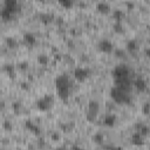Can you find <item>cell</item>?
<instances>
[{
    "label": "cell",
    "mask_w": 150,
    "mask_h": 150,
    "mask_svg": "<svg viewBox=\"0 0 150 150\" xmlns=\"http://www.w3.org/2000/svg\"><path fill=\"white\" fill-rule=\"evenodd\" d=\"M60 127L63 129V131H64V132H69V131L73 129L74 124H73V123H66V124H63V123H60Z\"/></svg>",
    "instance_id": "29"
},
{
    "label": "cell",
    "mask_w": 150,
    "mask_h": 150,
    "mask_svg": "<svg viewBox=\"0 0 150 150\" xmlns=\"http://www.w3.org/2000/svg\"><path fill=\"white\" fill-rule=\"evenodd\" d=\"M112 52H114L115 56H116V57H118V59H121V57H124V56H125V52H124V50H122V49H114Z\"/></svg>",
    "instance_id": "31"
},
{
    "label": "cell",
    "mask_w": 150,
    "mask_h": 150,
    "mask_svg": "<svg viewBox=\"0 0 150 150\" xmlns=\"http://www.w3.org/2000/svg\"><path fill=\"white\" fill-rule=\"evenodd\" d=\"M54 59L59 61V60H61V59H62V56H61L60 54H55V55H54Z\"/></svg>",
    "instance_id": "35"
},
{
    "label": "cell",
    "mask_w": 150,
    "mask_h": 150,
    "mask_svg": "<svg viewBox=\"0 0 150 150\" xmlns=\"http://www.w3.org/2000/svg\"><path fill=\"white\" fill-rule=\"evenodd\" d=\"M91 139H93V142L95 143V144H102L103 142H104V135L102 134V132H96V134H94V136L91 137Z\"/></svg>",
    "instance_id": "22"
},
{
    "label": "cell",
    "mask_w": 150,
    "mask_h": 150,
    "mask_svg": "<svg viewBox=\"0 0 150 150\" xmlns=\"http://www.w3.org/2000/svg\"><path fill=\"white\" fill-rule=\"evenodd\" d=\"M145 55H146V56H149V55H150V53H149V48H146V49H145Z\"/></svg>",
    "instance_id": "37"
},
{
    "label": "cell",
    "mask_w": 150,
    "mask_h": 150,
    "mask_svg": "<svg viewBox=\"0 0 150 150\" xmlns=\"http://www.w3.org/2000/svg\"><path fill=\"white\" fill-rule=\"evenodd\" d=\"M112 18H114L115 21L122 22V20L125 18V13L122 9H114L112 11Z\"/></svg>",
    "instance_id": "19"
},
{
    "label": "cell",
    "mask_w": 150,
    "mask_h": 150,
    "mask_svg": "<svg viewBox=\"0 0 150 150\" xmlns=\"http://www.w3.org/2000/svg\"><path fill=\"white\" fill-rule=\"evenodd\" d=\"M112 79L114 81H117V80H132V70L124 63H121V64H117L112 71Z\"/></svg>",
    "instance_id": "3"
},
{
    "label": "cell",
    "mask_w": 150,
    "mask_h": 150,
    "mask_svg": "<svg viewBox=\"0 0 150 150\" xmlns=\"http://www.w3.org/2000/svg\"><path fill=\"white\" fill-rule=\"evenodd\" d=\"M97 47H98V50L102 52V53H104V54H110V53H112V50L115 49L112 42H111L110 40H108V39H102V40H100Z\"/></svg>",
    "instance_id": "7"
},
{
    "label": "cell",
    "mask_w": 150,
    "mask_h": 150,
    "mask_svg": "<svg viewBox=\"0 0 150 150\" xmlns=\"http://www.w3.org/2000/svg\"><path fill=\"white\" fill-rule=\"evenodd\" d=\"M100 112V103L96 100H90L88 102V110L86 114V120L90 123L95 122Z\"/></svg>",
    "instance_id": "5"
},
{
    "label": "cell",
    "mask_w": 150,
    "mask_h": 150,
    "mask_svg": "<svg viewBox=\"0 0 150 150\" xmlns=\"http://www.w3.org/2000/svg\"><path fill=\"white\" fill-rule=\"evenodd\" d=\"M50 139H52L53 142H59V141L61 139V135H60L57 131H53V132L50 134Z\"/></svg>",
    "instance_id": "30"
},
{
    "label": "cell",
    "mask_w": 150,
    "mask_h": 150,
    "mask_svg": "<svg viewBox=\"0 0 150 150\" xmlns=\"http://www.w3.org/2000/svg\"><path fill=\"white\" fill-rule=\"evenodd\" d=\"M20 87H21V89H23V90H26V91L30 90V86H29V83H27V82H22V83L20 84Z\"/></svg>",
    "instance_id": "33"
},
{
    "label": "cell",
    "mask_w": 150,
    "mask_h": 150,
    "mask_svg": "<svg viewBox=\"0 0 150 150\" xmlns=\"http://www.w3.org/2000/svg\"><path fill=\"white\" fill-rule=\"evenodd\" d=\"M5 108H6V103H5V101L0 100V111H2Z\"/></svg>",
    "instance_id": "34"
},
{
    "label": "cell",
    "mask_w": 150,
    "mask_h": 150,
    "mask_svg": "<svg viewBox=\"0 0 150 150\" xmlns=\"http://www.w3.org/2000/svg\"><path fill=\"white\" fill-rule=\"evenodd\" d=\"M2 129H4L5 131L11 132V131L13 130V124H12V122H11L9 120H5V121L2 122Z\"/></svg>",
    "instance_id": "28"
},
{
    "label": "cell",
    "mask_w": 150,
    "mask_h": 150,
    "mask_svg": "<svg viewBox=\"0 0 150 150\" xmlns=\"http://www.w3.org/2000/svg\"><path fill=\"white\" fill-rule=\"evenodd\" d=\"M54 102H55L54 96L50 94H46L35 101V107L40 111H49L53 108Z\"/></svg>",
    "instance_id": "4"
},
{
    "label": "cell",
    "mask_w": 150,
    "mask_h": 150,
    "mask_svg": "<svg viewBox=\"0 0 150 150\" xmlns=\"http://www.w3.org/2000/svg\"><path fill=\"white\" fill-rule=\"evenodd\" d=\"M135 129H136V131H138V132H139L141 135H143L144 137H148L149 134H150L149 127H148L146 124H144V123H141V122H138V123L135 124Z\"/></svg>",
    "instance_id": "15"
},
{
    "label": "cell",
    "mask_w": 150,
    "mask_h": 150,
    "mask_svg": "<svg viewBox=\"0 0 150 150\" xmlns=\"http://www.w3.org/2000/svg\"><path fill=\"white\" fill-rule=\"evenodd\" d=\"M25 127H26V129H27L28 131H30L33 135H35V136H40V135H41V128H40L38 124H35L33 121H26Z\"/></svg>",
    "instance_id": "12"
},
{
    "label": "cell",
    "mask_w": 150,
    "mask_h": 150,
    "mask_svg": "<svg viewBox=\"0 0 150 150\" xmlns=\"http://www.w3.org/2000/svg\"><path fill=\"white\" fill-rule=\"evenodd\" d=\"M14 15H15V14H14L13 12L8 11V9H7V8H5V7H2V8H1V11H0V18H1V19H2V21H5V22L13 20Z\"/></svg>",
    "instance_id": "16"
},
{
    "label": "cell",
    "mask_w": 150,
    "mask_h": 150,
    "mask_svg": "<svg viewBox=\"0 0 150 150\" xmlns=\"http://www.w3.org/2000/svg\"><path fill=\"white\" fill-rule=\"evenodd\" d=\"M49 62H50V59H49V56L47 54H40V55H38V63L39 64L47 66V64H49Z\"/></svg>",
    "instance_id": "21"
},
{
    "label": "cell",
    "mask_w": 150,
    "mask_h": 150,
    "mask_svg": "<svg viewBox=\"0 0 150 150\" xmlns=\"http://www.w3.org/2000/svg\"><path fill=\"white\" fill-rule=\"evenodd\" d=\"M38 1H41L42 2V1H46V0H38Z\"/></svg>",
    "instance_id": "38"
},
{
    "label": "cell",
    "mask_w": 150,
    "mask_h": 150,
    "mask_svg": "<svg viewBox=\"0 0 150 150\" xmlns=\"http://www.w3.org/2000/svg\"><path fill=\"white\" fill-rule=\"evenodd\" d=\"M90 69L87 67H76L73 70V77L77 81V82H84L90 77Z\"/></svg>",
    "instance_id": "6"
},
{
    "label": "cell",
    "mask_w": 150,
    "mask_h": 150,
    "mask_svg": "<svg viewBox=\"0 0 150 150\" xmlns=\"http://www.w3.org/2000/svg\"><path fill=\"white\" fill-rule=\"evenodd\" d=\"M127 6H128V8H129V9L134 8V4H130V2H128V4H127Z\"/></svg>",
    "instance_id": "36"
},
{
    "label": "cell",
    "mask_w": 150,
    "mask_h": 150,
    "mask_svg": "<svg viewBox=\"0 0 150 150\" xmlns=\"http://www.w3.org/2000/svg\"><path fill=\"white\" fill-rule=\"evenodd\" d=\"M6 46L8 48H11V49H14L18 46V41L14 38H12V36H7L6 38Z\"/></svg>",
    "instance_id": "25"
},
{
    "label": "cell",
    "mask_w": 150,
    "mask_h": 150,
    "mask_svg": "<svg viewBox=\"0 0 150 150\" xmlns=\"http://www.w3.org/2000/svg\"><path fill=\"white\" fill-rule=\"evenodd\" d=\"M15 67H16V69H19V70H21V71H26V70L28 69L29 64H28L27 61H20V62H18V64H16Z\"/></svg>",
    "instance_id": "27"
},
{
    "label": "cell",
    "mask_w": 150,
    "mask_h": 150,
    "mask_svg": "<svg viewBox=\"0 0 150 150\" xmlns=\"http://www.w3.org/2000/svg\"><path fill=\"white\" fill-rule=\"evenodd\" d=\"M96 11H97L100 14L107 15V14H109V13L111 12V7H110V5H109L108 2H105V1H100V2H97V5H96Z\"/></svg>",
    "instance_id": "13"
},
{
    "label": "cell",
    "mask_w": 150,
    "mask_h": 150,
    "mask_svg": "<svg viewBox=\"0 0 150 150\" xmlns=\"http://www.w3.org/2000/svg\"><path fill=\"white\" fill-rule=\"evenodd\" d=\"M131 143L135 145V146H142L144 144V139L145 137L143 135H141L138 131H135L132 135H131Z\"/></svg>",
    "instance_id": "14"
},
{
    "label": "cell",
    "mask_w": 150,
    "mask_h": 150,
    "mask_svg": "<svg viewBox=\"0 0 150 150\" xmlns=\"http://www.w3.org/2000/svg\"><path fill=\"white\" fill-rule=\"evenodd\" d=\"M12 109H13V111H14L15 115H21V114H22V110H23V105H22L21 102L15 101V102H13V104H12Z\"/></svg>",
    "instance_id": "20"
},
{
    "label": "cell",
    "mask_w": 150,
    "mask_h": 150,
    "mask_svg": "<svg viewBox=\"0 0 150 150\" xmlns=\"http://www.w3.org/2000/svg\"><path fill=\"white\" fill-rule=\"evenodd\" d=\"M112 30H114L115 33H117V34H122V33H124V27H123L122 22L115 21V22L112 23Z\"/></svg>",
    "instance_id": "24"
},
{
    "label": "cell",
    "mask_w": 150,
    "mask_h": 150,
    "mask_svg": "<svg viewBox=\"0 0 150 150\" xmlns=\"http://www.w3.org/2000/svg\"><path fill=\"white\" fill-rule=\"evenodd\" d=\"M125 48L129 53H136L138 49H139V45L136 40H129L125 45Z\"/></svg>",
    "instance_id": "18"
},
{
    "label": "cell",
    "mask_w": 150,
    "mask_h": 150,
    "mask_svg": "<svg viewBox=\"0 0 150 150\" xmlns=\"http://www.w3.org/2000/svg\"><path fill=\"white\" fill-rule=\"evenodd\" d=\"M142 112H143V115H144V116H148V115H149V112H150L149 102H145V103L143 104V107H142Z\"/></svg>",
    "instance_id": "32"
},
{
    "label": "cell",
    "mask_w": 150,
    "mask_h": 150,
    "mask_svg": "<svg viewBox=\"0 0 150 150\" xmlns=\"http://www.w3.org/2000/svg\"><path fill=\"white\" fill-rule=\"evenodd\" d=\"M116 122H117V116H116L115 114H112V112H108V114H105L104 117H103V124H104L105 127H108V128L115 127Z\"/></svg>",
    "instance_id": "10"
},
{
    "label": "cell",
    "mask_w": 150,
    "mask_h": 150,
    "mask_svg": "<svg viewBox=\"0 0 150 150\" xmlns=\"http://www.w3.org/2000/svg\"><path fill=\"white\" fill-rule=\"evenodd\" d=\"M23 42L27 45V46H34L36 43V36L30 33V32H27L23 34Z\"/></svg>",
    "instance_id": "17"
},
{
    "label": "cell",
    "mask_w": 150,
    "mask_h": 150,
    "mask_svg": "<svg viewBox=\"0 0 150 150\" xmlns=\"http://www.w3.org/2000/svg\"><path fill=\"white\" fill-rule=\"evenodd\" d=\"M54 84H55V89H56L59 98L62 100L63 102L68 101V98L71 94V88H73V83H71L69 76L66 74H61V75L56 76L54 80Z\"/></svg>",
    "instance_id": "1"
},
{
    "label": "cell",
    "mask_w": 150,
    "mask_h": 150,
    "mask_svg": "<svg viewBox=\"0 0 150 150\" xmlns=\"http://www.w3.org/2000/svg\"><path fill=\"white\" fill-rule=\"evenodd\" d=\"M57 1H59L60 6H62V7L66 8V9L71 8L73 5H74V1H73V0H57Z\"/></svg>",
    "instance_id": "26"
},
{
    "label": "cell",
    "mask_w": 150,
    "mask_h": 150,
    "mask_svg": "<svg viewBox=\"0 0 150 150\" xmlns=\"http://www.w3.org/2000/svg\"><path fill=\"white\" fill-rule=\"evenodd\" d=\"M4 7L7 8L8 11L13 12L14 14H16L20 9L19 0H4Z\"/></svg>",
    "instance_id": "9"
},
{
    "label": "cell",
    "mask_w": 150,
    "mask_h": 150,
    "mask_svg": "<svg viewBox=\"0 0 150 150\" xmlns=\"http://www.w3.org/2000/svg\"><path fill=\"white\" fill-rule=\"evenodd\" d=\"M132 86L135 87V89L138 93H144V91L148 90V82L143 77H141V76L132 81Z\"/></svg>",
    "instance_id": "8"
},
{
    "label": "cell",
    "mask_w": 150,
    "mask_h": 150,
    "mask_svg": "<svg viewBox=\"0 0 150 150\" xmlns=\"http://www.w3.org/2000/svg\"><path fill=\"white\" fill-rule=\"evenodd\" d=\"M110 97L117 104H130L132 102V97L129 91H125L116 86L110 89Z\"/></svg>",
    "instance_id": "2"
},
{
    "label": "cell",
    "mask_w": 150,
    "mask_h": 150,
    "mask_svg": "<svg viewBox=\"0 0 150 150\" xmlns=\"http://www.w3.org/2000/svg\"><path fill=\"white\" fill-rule=\"evenodd\" d=\"M4 71L6 73V75L11 80H15L16 79V67L13 63H6V64H4Z\"/></svg>",
    "instance_id": "11"
},
{
    "label": "cell",
    "mask_w": 150,
    "mask_h": 150,
    "mask_svg": "<svg viewBox=\"0 0 150 150\" xmlns=\"http://www.w3.org/2000/svg\"><path fill=\"white\" fill-rule=\"evenodd\" d=\"M40 20H41V22L47 25V23H50L54 20V16L52 14H49V13H43V14L40 15Z\"/></svg>",
    "instance_id": "23"
}]
</instances>
